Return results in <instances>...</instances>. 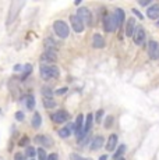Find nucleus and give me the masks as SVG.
Masks as SVG:
<instances>
[{
  "label": "nucleus",
  "mask_w": 159,
  "mask_h": 160,
  "mask_svg": "<svg viewBox=\"0 0 159 160\" xmlns=\"http://www.w3.org/2000/svg\"><path fill=\"white\" fill-rule=\"evenodd\" d=\"M37 155H38V160H47V153L45 152L43 148H39V149L37 150Z\"/></svg>",
  "instance_id": "obj_26"
},
{
  "label": "nucleus",
  "mask_w": 159,
  "mask_h": 160,
  "mask_svg": "<svg viewBox=\"0 0 159 160\" xmlns=\"http://www.w3.org/2000/svg\"><path fill=\"white\" fill-rule=\"evenodd\" d=\"M53 31H55V34L57 35L59 38H62V39H66V38L70 35V28H68L67 22L63 21V20H56V21L53 22Z\"/></svg>",
  "instance_id": "obj_3"
},
{
  "label": "nucleus",
  "mask_w": 159,
  "mask_h": 160,
  "mask_svg": "<svg viewBox=\"0 0 159 160\" xmlns=\"http://www.w3.org/2000/svg\"><path fill=\"white\" fill-rule=\"evenodd\" d=\"M24 99H25V100H22V102L25 103L27 109H28V110H32V109L35 107V99H34V96H25Z\"/></svg>",
  "instance_id": "obj_19"
},
{
  "label": "nucleus",
  "mask_w": 159,
  "mask_h": 160,
  "mask_svg": "<svg viewBox=\"0 0 159 160\" xmlns=\"http://www.w3.org/2000/svg\"><path fill=\"white\" fill-rule=\"evenodd\" d=\"M70 24H71V28L77 32V34H81V32L85 29V24L80 20V17L77 14L74 16H70Z\"/></svg>",
  "instance_id": "obj_6"
},
{
  "label": "nucleus",
  "mask_w": 159,
  "mask_h": 160,
  "mask_svg": "<svg viewBox=\"0 0 159 160\" xmlns=\"http://www.w3.org/2000/svg\"><path fill=\"white\" fill-rule=\"evenodd\" d=\"M113 14H115V17L117 18V21L120 22V25H122V22L124 21V17H126V16H124V11H123L122 8H116Z\"/></svg>",
  "instance_id": "obj_22"
},
{
  "label": "nucleus",
  "mask_w": 159,
  "mask_h": 160,
  "mask_svg": "<svg viewBox=\"0 0 159 160\" xmlns=\"http://www.w3.org/2000/svg\"><path fill=\"white\" fill-rule=\"evenodd\" d=\"M24 155L27 156V158H29V159H34V156L37 155V150H35V148H32V146H28L25 149V153Z\"/></svg>",
  "instance_id": "obj_25"
},
{
  "label": "nucleus",
  "mask_w": 159,
  "mask_h": 160,
  "mask_svg": "<svg viewBox=\"0 0 159 160\" xmlns=\"http://www.w3.org/2000/svg\"><path fill=\"white\" fill-rule=\"evenodd\" d=\"M120 28V22L117 21V18L115 17V14H110V16L105 17L103 20V29L106 32H115Z\"/></svg>",
  "instance_id": "obj_4"
},
{
  "label": "nucleus",
  "mask_w": 159,
  "mask_h": 160,
  "mask_svg": "<svg viewBox=\"0 0 159 160\" xmlns=\"http://www.w3.org/2000/svg\"><path fill=\"white\" fill-rule=\"evenodd\" d=\"M67 91H68V88H67V87H63V88H60V89L55 91V93H56V95H64Z\"/></svg>",
  "instance_id": "obj_30"
},
{
  "label": "nucleus",
  "mask_w": 159,
  "mask_h": 160,
  "mask_svg": "<svg viewBox=\"0 0 159 160\" xmlns=\"http://www.w3.org/2000/svg\"><path fill=\"white\" fill-rule=\"evenodd\" d=\"M52 120H53V123H56V124H63L68 120V113L66 110H59L52 115Z\"/></svg>",
  "instance_id": "obj_9"
},
{
  "label": "nucleus",
  "mask_w": 159,
  "mask_h": 160,
  "mask_svg": "<svg viewBox=\"0 0 159 160\" xmlns=\"http://www.w3.org/2000/svg\"><path fill=\"white\" fill-rule=\"evenodd\" d=\"M29 160H34V159H29Z\"/></svg>",
  "instance_id": "obj_40"
},
{
  "label": "nucleus",
  "mask_w": 159,
  "mask_h": 160,
  "mask_svg": "<svg viewBox=\"0 0 159 160\" xmlns=\"http://www.w3.org/2000/svg\"><path fill=\"white\" fill-rule=\"evenodd\" d=\"M105 45H106V42H105L103 36L101 34H94V36H92V46L95 49H103Z\"/></svg>",
  "instance_id": "obj_11"
},
{
  "label": "nucleus",
  "mask_w": 159,
  "mask_h": 160,
  "mask_svg": "<svg viewBox=\"0 0 159 160\" xmlns=\"http://www.w3.org/2000/svg\"><path fill=\"white\" fill-rule=\"evenodd\" d=\"M22 70H24V67L20 66V64H17V66L14 67V71H22Z\"/></svg>",
  "instance_id": "obj_35"
},
{
  "label": "nucleus",
  "mask_w": 159,
  "mask_h": 160,
  "mask_svg": "<svg viewBox=\"0 0 159 160\" xmlns=\"http://www.w3.org/2000/svg\"><path fill=\"white\" fill-rule=\"evenodd\" d=\"M77 16L80 17V20L82 21L84 24H87V25H91L92 22V16H91V11L88 10L87 7H81L77 10Z\"/></svg>",
  "instance_id": "obj_7"
},
{
  "label": "nucleus",
  "mask_w": 159,
  "mask_h": 160,
  "mask_svg": "<svg viewBox=\"0 0 159 160\" xmlns=\"http://www.w3.org/2000/svg\"><path fill=\"white\" fill-rule=\"evenodd\" d=\"M24 6V2H13L10 4V8H8V14H7V20H6V25L10 26L11 24L17 20L20 14V10L21 7Z\"/></svg>",
  "instance_id": "obj_2"
},
{
  "label": "nucleus",
  "mask_w": 159,
  "mask_h": 160,
  "mask_svg": "<svg viewBox=\"0 0 159 160\" xmlns=\"http://www.w3.org/2000/svg\"><path fill=\"white\" fill-rule=\"evenodd\" d=\"M99 160H107V156L106 155H102L101 158H99Z\"/></svg>",
  "instance_id": "obj_37"
},
{
  "label": "nucleus",
  "mask_w": 159,
  "mask_h": 160,
  "mask_svg": "<svg viewBox=\"0 0 159 160\" xmlns=\"http://www.w3.org/2000/svg\"><path fill=\"white\" fill-rule=\"evenodd\" d=\"M31 125L34 127L35 129H38V128H39V127L42 125V117H41V114L38 113V111H35V113H34V115H32Z\"/></svg>",
  "instance_id": "obj_18"
},
{
  "label": "nucleus",
  "mask_w": 159,
  "mask_h": 160,
  "mask_svg": "<svg viewBox=\"0 0 159 160\" xmlns=\"http://www.w3.org/2000/svg\"><path fill=\"white\" fill-rule=\"evenodd\" d=\"M71 135V125H67L64 128L59 129V137L60 138H68Z\"/></svg>",
  "instance_id": "obj_20"
},
{
  "label": "nucleus",
  "mask_w": 159,
  "mask_h": 160,
  "mask_svg": "<svg viewBox=\"0 0 159 160\" xmlns=\"http://www.w3.org/2000/svg\"><path fill=\"white\" fill-rule=\"evenodd\" d=\"M47 160H59V156L56 153H52V155L47 156Z\"/></svg>",
  "instance_id": "obj_33"
},
{
  "label": "nucleus",
  "mask_w": 159,
  "mask_h": 160,
  "mask_svg": "<svg viewBox=\"0 0 159 160\" xmlns=\"http://www.w3.org/2000/svg\"><path fill=\"white\" fill-rule=\"evenodd\" d=\"M42 95H43V97H52L55 95V91H52V88L49 87H43L42 88Z\"/></svg>",
  "instance_id": "obj_24"
},
{
  "label": "nucleus",
  "mask_w": 159,
  "mask_h": 160,
  "mask_svg": "<svg viewBox=\"0 0 159 160\" xmlns=\"http://www.w3.org/2000/svg\"><path fill=\"white\" fill-rule=\"evenodd\" d=\"M14 160H27V156L24 153H16L14 155Z\"/></svg>",
  "instance_id": "obj_29"
},
{
  "label": "nucleus",
  "mask_w": 159,
  "mask_h": 160,
  "mask_svg": "<svg viewBox=\"0 0 159 160\" xmlns=\"http://www.w3.org/2000/svg\"><path fill=\"white\" fill-rule=\"evenodd\" d=\"M113 160H126L124 158H120V159H113Z\"/></svg>",
  "instance_id": "obj_38"
},
{
  "label": "nucleus",
  "mask_w": 159,
  "mask_h": 160,
  "mask_svg": "<svg viewBox=\"0 0 159 160\" xmlns=\"http://www.w3.org/2000/svg\"><path fill=\"white\" fill-rule=\"evenodd\" d=\"M157 25H158V26H159V21H158V22H157Z\"/></svg>",
  "instance_id": "obj_39"
},
{
  "label": "nucleus",
  "mask_w": 159,
  "mask_h": 160,
  "mask_svg": "<svg viewBox=\"0 0 159 160\" xmlns=\"http://www.w3.org/2000/svg\"><path fill=\"white\" fill-rule=\"evenodd\" d=\"M117 142H119V138L116 134H112L109 137V139H107L106 142V150L107 152H113V150L117 148Z\"/></svg>",
  "instance_id": "obj_12"
},
{
  "label": "nucleus",
  "mask_w": 159,
  "mask_h": 160,
  "mask_svg": "<svg viewBox=\"0 0 159 160\" xmlns=\"http://www.w3.org/2000/svg\"><path fill=\"white\" fill-rule=\"evenodd\" d=\"M131 11H133V13H134V14H136V16H137V17H138V18H140V20H142V18H144V17H142V14H141V13H140V11H138V10H137V8H133V10H131Z\"/></svg>",
  "instance_id": "obj_32"
},
{
  "label": "nucleus",
  "mask_w": 159,
  "mask_h": 160,
  "mask_svg": "<svg viewBox=\"0 0 159 160\" xmlns=\"http://www.w3.org/2000/svg\"><path fill=\"white\" fill-rule=\"evenodd\" d=\"M133 40L137 46H142L144 43H145V29H144L141 25L137 26L136 31H134Z\"/></svg>",
  "instance_id": "obj_5"
},
{
  "label": "nucleus",
  "mask_w": 159,
  "mask_h": 160,
  "mask_svg": "<svg viewBox=\"0 0 159 160\" xmlns=\"http://www.w3.org/2000/svg\"><path fill=\"white\" fill-rule=\"evenodd\" d=\"M147 17L149 20H157L159 18V4H152L147 10Z\"/></svg>",
  "instance_id": "obj_14"
},
{
  "label": "nucleus",
  "mask_w": 159,
  "mask_h": 160,
  "mask_svg": "<svg viewBox=\"0 0 159 160\" xmlns=\"http://www.w3.org/2000/svg\"><path fill=\"white\" fill-rule=\"evenodd\" d=\"M39 74H41L42 79L49 81V79H53V78H59L60 70L55 64H42L39 68Z\"/></svg>",
  "instance_id": "obj_1"
},
{
  "label": "nucleus",
  "mask_w": 159,
  "mask_h": 160,
  "mask_svg": "<svg viewBox=\"0 0 159 160\" xmlns=\"http://www.w3.org/2000/svg\"><path fill=\"white\" fill-rule=\"evenodd\" d=\"M136 28H137L136 20H134V18H127V22H126V36H131V38H133Z\"/></svg>",
  "instance_id": "obj_13"
},
{
  "label": "nucleus",
  "mask_w": 159,
  "mask_h": 160,
  "mask_svg": "<svg viewBox=\"0 0 159 160\" xmlns=\"http://www.w3.org/2000/svg\"><path fill=\"white\" fill-rule=\"evenodd\" d=\"M113 125V117L112 115H107L106 120H105V128H110Z\"/></svg>",
  "instance_id": "obj_27"
},
{
  "label": "nucleus",
  "mask_w": 159,
  "mask_h": 160,
  "mask_svg": "<svg viewBox=\"0 0 159 160\" xmlns=\"http://www.w3.org/2000/svg\"><path fill=\"white\" fill-rule=\"evenodd\" d=\"M43 106L46 109H53L56 107V100L53 97H43Z\"/></svg>",
  "instance_id": "obj_21"
},
{
  "label": "nucleus",
  "mask_w": 159,
  "mask_h": 160,
  "mask_svg": "<svg viewBox=\"0 0 159 160\" xmlns=\"http://www.w3.org/2000/svg\"><path fill=\"white\" fill-rule=\"evenodd\" d=\"M148 56L152 60L159 59V43L157 40H149L148 42Z\"/></svg>",
  "instance_id": "obj_8"
},
{
  "label": "nucleus",
  "mask_w": 159,
  "mask_h": 160,
  "mask_svg": "<svg viewBox=\"0 0 159 160\" xmlns=\"http://www.w3.org/2000/svg\"><path fill=\"white\" fill-rule=\"evenodd\" d=\"M35 144L43 145V146L49 148V146H52L53 145V142H52V139L47 137V135H38V137H35Z\"/></svg>",
  "instance_id": "obj_15"
},
{
  "label": "nucleus",
  "mask_w": 159,
  "mask_h": 160,
  "mask_svg": "<svg viewBox=\"0 0 159 160\" xmlns=\"http://www.w3.org/2000/svg\"><path fill=\"white\" fill-rule=\"evenodd\" d=\"M71 160H85V159L80 158L78 155H76V153H73V155H71Z\"/></svg>",
  "instance_id": "obj_34"
},
{
  "label": "nucleus",
  "mask_w": 159,
  "mask_h": 160,
  "mask_svg": "<svg viewBox=\"0 0 159 160\" xmlns=\"http://www.w3.org/2000/svg\"><path fill=\"white\" fill-rule=\"evenodd\" d=\"M105 144V139L103 137H95L94 139L91 141V150H98L103 146Z\"/></svg>",
  "instance_id": "obj_16"
},
{
  "label": "nucleus",
  "mask_w": 159,
  "mask_h": 160,
  "mask_svg": "<svg viewBox=\"0 0 159 160\" xmlns=\"http://www.w3.org/2000/svg\"><path fill=\"white\" fill-rule=\"evenodd\" d=\"M126 145H120V146L117 148V150H116V153H115V156H113V159H120L123 155H124V152H126Z\"/></svg>",
  "instance_id": "obj_23"
},
{
  "label": "nucleus",
  "mask_w": 159,
  "mask_h": 160,
  "mask_svg": "<svg viewBox=\"0 0 159 160\" xmlns=\"http://www.w3.org/2000/svg\"><path fill=\"white\" fill-rule=\"evenodd\" d=\"M57 60V54H56L55 50H46V52L42 54V61L43 64H49V63H53V61Z\"/></svg>",
  "instance_id": "obj_10"
},
{
  "label": "nucleus",
  "mask_w": 159,
  "mask_h": 160,
  "mask_svg": "<svg viewBox=\"0 0 159 160\" xmlns=\"http://www.w3.org/2000/svg\"><path fill=\"white\" fill-rule=\"evenodd\" d=\"M149 3H151V0H149V2H140V4L141 6H147V4H149Z\"/></svg>",
  "instance_id": "obj_36"
},
{
  "label": "nucleus",
  "mask_w": 159,
  "mask_h": 160,
  "mask_svg": "<svg viewBox=\"0 0 159 160\" xmlns=\"http://www.w3.org/2000/svg\"><path fill=\"white\" fill-rule=\"evenodd\" d=\"M92 123H94V115L89 113V114L85 117V121H84V132H85V134H88V132L91 131Z\"/></svg>",
  "instance_id": "obj_17"
},
{
  "label": "nucleus",
  "mask_w": 159,
  "mask_h": 160,
  "mask_svg": "<svg viewBox=\"0 0 159 160\" xmlns=\"http://www.w3.org/2000/svg\"><path fill=\"white\" fill-rule=\"evenodd\" d=\"M102 115H103V110H98L97 111V115H95V120H97V123H101V120H102Z\"/></svg>",
  "instance_id": "obj_28"
},
{
  "label": "nucleus",
  "mask_w": 159,
  "mask_h": 160,
  "mask_svg": "<svg viewBox=\"0 0 159 160\" xmlns=\"http://www.w3.org/2000/svg\"><path fill=\"white\" fill-rule=\"evenodd\" d=\"M24 117H25V115H24L22 111H17V113H16V120L17 121H22Z\"/></svg>",
  "instance_id": "obj_31"
}]
</instances>
